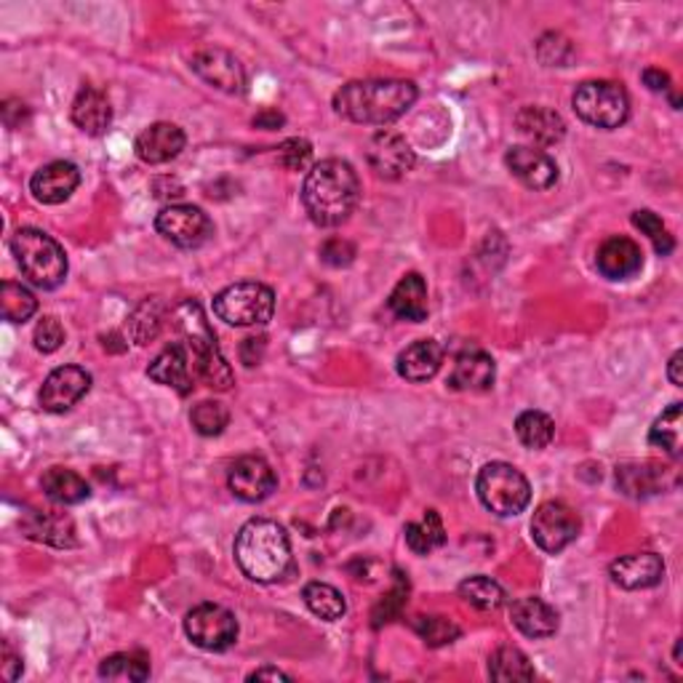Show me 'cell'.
Instances as JSON below:
<instances>
[{
	"label": "cell",
	"mask_w": 683,
	"mask_h": 683,
	"mask_svg": "<svg viewBox=\"0 0 683 683\" xmlns=\"http://www.w3.org/2000/svg\"><path fill=\"white\" fill-rule=\"evenodd\" d=\"M369 166L377 177L382 179H401L403 174H409L414 168L417 155L411 150V145L406 142L401 134L396 131H380L374 134L369 142Z\"/></svg>",
	"instance_id": "cell-13"
},
{
	"label": "cell",
	"mask_w": 683,
	"mask_h": 683,
	"mask_svg": "<svg viewBox=\"0 0 683 683\" xmlns=\"http://www.w3.org/2000/svg\"><path fill=\"white\" fill-rule=\"evenodd\" d=\"M32 340H36V348L40 353H57L65 342L62 323H59L53 315H46L36 326V336H32Z\"/></svg>",
	"instance_id": "cell-45"
},
{
	"label": "cell",
	"mask_w": 683,
	"mask_h": 683,
	"mask_svg": "<svg viewBox=\"0 0 683 683\" xmlns=\"http://www.w3.org/2000/svg\"><path fill=\"white\" fill-rule=\"evenodd\" d=\"M612 583L619 585L622 591H646L662 583L665 577V564L657 553H631L622 556L608 566Z\"/></svg>",
	"instance_id": "cell-18"
},
{
	"label": "cell",
	"mask_w": 683,
	"mask_h": 683,
	"mask_svg": "<svg viewBox=\"0 0 683 683\" xmlns=\"http://www.w3.org/2000/svg\"><path fill=\"white\" fill-rule=\"evenodd\" d=\"M595 265H598L601 275L608 281H627L644 267V252H641L635 241L614 235V238L601 243Z\"/></svg>",
	"instance_id": "cell-20"
},
{
	"label": "cell",
	"mask_w": 683,
	"mask_h": 683,
	"mask_svg": "<svg viewBox=\"0 0 683 683\" xmlns=\"http://www.w3.org/2000/svg\"><path fill=\"white\" fill-rule=\"evenodd\" d=\"M191 422H193V428L201 432V436L212 438V436H219V432L227 428L230 411H227V406L219 401H201L193 409Z\"/></svg>",
	"instance_id": "cell-40"
},
{
	"label": "cell",
	"mask_w": 683,
	"mask_h": 683,
	"mask_svg": "<svg viewBox=\"0 0 683 683\" xmlns=\"http://www.w3.org/2000/svg\"><path fill=\"white\" fill-rule=\"evenodd\" d=\"M11 252L22 275L32 286L43 289V292L62 286V281L67 279V256L62 246L51 235H46L43 230H17L11 238Z\"/></svg>",
	"instance_id": "cell-4"
},
{
	"label": "cell",
	"mask_w": 683,
	"mask_h": 683,
	"mask_svg": "<svg viewBox=\"0 0 683 683\" xmlns=\"http://www.w3.org/2000/svg\"><path fill=\"white\" fill-rule=\"evenodd\" d=\"M22 531L36 543L51 547H76V524L65 513L30 510L22 518Z\"/></svg>",
	"instance_id": "cell-22"
},
{
	"label": "cell",
	"mask_w": 683,
	"mask_h": 683,
	"mask_svg": "<svg viewBox=\"0 0 683 683\" xmlns=\"http://www.w3.org/2000/svg\"><path fill=\"white\" fill-rule=\"evenodd\" d=\"M459 595H462L470 606L481 608V612H497V608L505 604L503 587L494 583V579L484 577V574L465 579V583L459 585Z\"/></svg>",
	"instance_id": "cell-39"
},
{
	"label": "cell",
	"mask_w": 683,
	"mask_h": 683,
	"mask_svg": "<svg viewBox=\"0 0 683 683\" xmlns=\"http://www.w3.org/2000/svg\"><path fill=\"white\" fill-rule=\"evenodd\" d=\"M19 675H22V657H17L13 648L9 644H3V679L17 681Z\"/></svg>",
	"instance_id": "cell-48"
},
{
	"label": "cell",
	"mask_w": 683,
	"mask_h": 683,
	"mask_svg": "<svg viewBox=\"0 0 683 683\" xmlns=\"http://www.w3.org/2000/svg\"><path fill=\"white\" fill-rule=\"evenodd\" d=\"M310 158H313V147L304 139H286L279 147V164L289 172H304L310 166Z\"/></svg>",
	"instance_id": "cell-43"
},
{
	"label": "cell",
	"mask_w": 683,
	"mask_h": 683,
	"mask_svg": "<svg viewBox=\"0 0 683 683\" xmlns=\"http://www.w3.org/2000/svg\"><path fill=\"white\" fill-rule=\"evenodd\" d=\"M361 201V182L348 160L329 158L310 168L302 187L304 212L318 227H340Z\"/></svg>",
	"instance_id": "cell-1"
},
{
	"label": "cell",
	"mask_w": 683,
	"mask_h": 683,
	"mask_svg": "<svg viewBox=\"0 0 683 683\" xmlns=\"http://www.w3.org/2000/svg\"><path fill=\"white\" fill-rule=\"evenodd\" d=\"M505 164L510 168L513 177H516L520 185L529 187V191H550L558 182L556 160L545 150H537V147H510L505 155Z\"/></svg>",
	"instance_id": "cell-15"
},
{
	"label": "cell",
	"mask_w": 683,
	"mask_h": 683,
	"mask_svg": "<svg viewBox=\"0 0 683 683\" xmlns=\"http://www.w3.org/2000/svg\"><path fill=\"white\" fill-rule=\"evenodd\" d=\"M443 363V348L436 340H417L398 355V374L409 382H428Z\"/></svg>",
	"instance_id": "cell-27"
},
{
	"label": "cell",
	"mask_w": 683,
	"mask_h": 683,
	"mask_svg": "<svg viewBox=\"0 0 683 683\" xmlns=\"http://www.w3.org/2000/svg\"><path fill=\"white\" fill-rule=\"evenodd\" d=\"M155 230L179 248H198L212 238V219L198 206H168L155 216Z\"/></svg>",
	"instance_id": "cell-11"
},
{
	"label": "cell",
	"mask_w": 683,
	"mask_h": 683,
	"mask_svg": "<svg viewBox=\"0 0 683 683\" xmlns=\"http://www.w3.org/2000/svg\"><path fill=\"white\" fill-rule=\"evenodd\" d=\"M227 486L235 497L243 503H262L275 491V472L262 457H241L238 462L230 468Z\"/></svg>",
	"instance_id": "cell-16"
},
{
	"label": "cell",
	"mask_w": 683,
	"mask_h": 683,
	"mask_svg": "<svg viewBox=\"0 0 683 683\" xmlns=\"http://www.w3.org/2000/svg\"><path fill=\"white\" fill-rule=\"evenodd\" d=\"M681 422H683V406L673 403L671 409L662 411L657 422L648 430V443L665 449L667 455L679 457L681 455Z\"/></svg>",
	"instance_id": "cell-37"
},
{
	"label": "cell",
	"mask_w": 683,
	"mask_h": 683,
	"mask_svg": "<svg viewBox=\"0 0 683 683\" xmlns=\"http://www.w3.org/2000/svg\"><path fill=\"white\" fill-rule=\"evenodd\" d=\"M403 534H406V545H409V550L417 553V556H428V553H432L436 547H441L446 543V529L441 524V516H438L436 510H428L422 520L406 526Z\"/></svg>",
	"instance_id": "cell-31"
},
{
	"label": "cell",
	"mask_w": 683,
	"mask_h": 683,
	"mask_svg": "<svg viewBox=\"0 0 683 683\" xmlns=\"http://www.w3.org/2000/svg\"><path fill=\"white\" fill-rule=\"evenodd\" d=\"M516 432L526 449H545V446L553 443L556 425H553V419L545 411H524L516 419Z\"/></svg>",
	"instance_id": "cell-38"
},
{
	"label": "cell",
	"mask_w": 683,
	"mask_h": 683,
	"mask_svg": "<svg viewBox=\"0 0 683 683\" xmlns=\"http://www.w3.org/2000/svg\"><path fill=\"white\" fill-rule=\"evenodd\" d=\"M185 633L203 652H225L238 638V619L219 604H201L185 617Z\"/></svg>",
	"instance_id": "cell-9"
},
{
	"label": "cell",
	"mask_w": 683,
	"mask_h": 683,
	"mask_svg": "<svg viewBox=\"0 0 683 683\" xmlns=\"http://www.w3.org/2000/svg\"><path fill=\"white\" fill-rule=\"evenodd\" d=\"M513 625L518 627L526 638H550L558 631V612L543 598H518L510 608Z\"/></svg>",
	"instance_id": "cell-25"
},
{
	"label": "cell",
	"mask_w": 683,
	"mask_h": 683,
	"mask_svg": "<svg viewBox=\"0 0 683 683\" xmlns=\"http://www.w3.org/2000/svg\"><path fill=\"white\" fill-rule=\"evenodd\" d=\"M147 377H150L153 382L166 384V388H174L177 392H182V396H187V392L195 388V380H198L191 348L182 342L168 344L164 353L150 363Z\"/></svg>",
	"instance_id": "cell-17"
},
{
	"label": "cell",
	"mask_w": 683,
	"mask_h": 683,
	"mask_svg": "<svg viewBox=\"0 0 683 683\" xmlns=\"http://www.w3.org/2000/svg\"><path fill=\"white\" fill-rule=\"evenodd\" d=\"M417 101L411 80H353L334 94V110L363 126H384L398 120Z\"/></svg>",
	"instance_id": "cell-2"
},
{
	"label": "cell",
	"mask_w": 683,
	"mask_h": 683,
	"mask_svg": "<svg viewBox=\"0 0 683 683\" xmlns=\"http://www.w3.org/2000/svg\"><path fill=\"white\" fill-rule=\"evenodd\" d=\"M644 84L648 86V89L652 91H657V94H667L671 91V76H667V72H662V70H657V67H648V70H644Z\"/></svg>",
	"instance_id": "cell-47"
},
{
	"label": "cell",
	"mask_w": 683,
	"mask_h": 683,
	"mask_svg": "<svg viewBox=\"0 0 683 683\" xmlns=\"http://www.w3.org/2000/svg\"><path fill=\"white\" fill-rule=\"evenodd\" d=\"M633 225L641 230V233L644 235H648V241L654 243V248H657V254H671L673 248H675V241H673V235L667 233L665 230V225H662V219L654 212H635L633 214Z\"/></svg>",
	"instance_id": "cell-42"
},
{
	"label": "cell",
	"mask_w": 683,
	"mask_h": 683,
	"mask_svg": "<svg viewBox=\"0 0 683 683\" xmlns=\"http://www.w3.org/2000/svg\"><path fill=\"white\" fill-rule=\"evenodd\" d=\"M265 679L292 681V675H286L283 671H279V667H260V671H254L252 675H248V681H265Z\"/></svg>",
	"instance_id": "cell-50"
},
{
	"label": "cell",
	"mask_w": 683,
	"mask_h": 683,
	"mask_svg": "<svg viewBox=\"0 0 683 683\" xmlns=\"http://www.w3.org/2000/svg\"><path fill=\"white\" fill-rule=\"evenodd\" d=\"M478 499L494 516L510 518L524 513L531 503V486L518 468L507 462H489L478 472Z\"/></svg>",
	"instance_id": "cell-6"
},
{
	"label": "cell",
	"mask_w": 683,
	"mask_h": 683,
	"mask_svg": "<svg viewBox=\"0 0 683 683\" xmlns=\"http://www.w3.org/2000/svg\"><path fill=\"white\" fill-rule=\"evenodd\" d=\"M414 631L419 633V638L432 648L455 644L459 635H462V631H459L455 622L446 617H417Z\"/></svg>",
	"instance_id": "cell-41"
},
{
	"label": "cell",
	"mask_w": 683,
	"mask_h": 683,
	"mask_svg": "<svg viewBox=\"0 0 683 683\" xmlns=\"http://www.w3.org/2000/svg\"><path fill=\"white\" fill-rule=\"evenodd\" d=\"M579 529H583V524H579L577 513L569 505L556 503V499L539 505L531 518L534 543L543 547L545 553H553V556L566 550L579 537Z\"/></svg>",
	"instance_id": "cell-10"
},
{
	"label": "cell",
	"mask_w": 683,
	"mask_h": 683,
	"mask_svg": "<svg viewBox=\"0 0 683 683\" xmlns=\"http://www.w3.org/2000/svg\"><path fill=\"white\" fill-rule=\"evenodd\" d=\"M164 318L166 304L160 302L158 296H150V300H145L134 310L131 321H128V334H131V340L137 344L153 342L155 336L160 334V329H164Z\"/></svg>",
	"instance_id": "cell-32"
},
{
	"label": "cell",
	"mask_w": 683,
	"mask_h": 683,
	"mask_svg": "<svg viewBox=\"0 0 683 683\" xmlns=\"http://www.w3.org/2000/svg\"><path fill=\"white\" fill-rule=\"evenodd\" d=\"M574 110L595 128H619L631 115V99L619 84L587 80L574 91Z\"/></svg>",
	"instance_id": "cell-8"
},
{
	"label": "cell",
	"mask_w": 683,
	"mask_h": 683,
	"mask_svg": "<svg viewBox=\"0 0 683 683\" xmlns=\"http://www.w3.org/2000/svg\"><path fill=\"white\" fill-rule=\"evenodd\" d=\"M46 497L53 499L57 505H80L89 499V484L78 476V472L67 468H49L40 478Z\"/></svg>",
	"instance_id": "cell-30"
},
{
	"label": "cell",
	"mask_w": 683,
	"mask_h": 683,
	"mask_svg": "<svg viewBox=\"0 0 683 683\" xmlns=\"http://www.w3.org/2000/svg\"><path fill=\"white\" fill-rule=\"evenodd\" d=\"M406 598H409V583L398 579L396 587H392V591L380 601V606L374 608V625L380 627L384 622L396 619L398 614H401V608L406 606Z\"/></svg>",
	"instance_id": "cell-44"
},
{
	"label": "cell",
	"mask_w": 683,
	"mask_h": 683,
	"mask_svg": "<svg viewBox=\"0 0 683 683\" xmlns=\"http://www.w3.org/2000/svg\"><path fill=\"white\" fill-rule=\"evenodd\" d=\"M177 326L185 331L187 348H191L195 361V374L198 380L212 390H230L233 388V369L225 361V355L216 348V336L212 326L203 318V310L195 302L182 304L177 310Z\"/></svg>",
	"instance_id": "cell-5"
},
{
	"label": "cell",
	"mask_w": 683,
	"mask_h": 683,
	"mask_svg": "<svg viewBox=\"0 0 683 683\" xmlns=\"http://www.w3.org/2000/svg\"><path fill=\"white\" fill-rule=\"evenodd\" d=\"M321 256H323V262H329V265H334V267H344V265H350V262H353L355 248L350 246L348 241L334 238V241H329L326 246L321 248Z\"/></svg>",
	"instance_id": "cell-46"
},
{
	"label": "cell",
	"mask_w": 683,
	"mask_h": 683,
	"mask_svg": "<svg viewBox=\"0 0 683 683\" xmlns=\"http://www.w3.org/2000/svg\"><path fill=\"white\" fill-rule=\"evenodd\" d=\"M665 472L667 468L657 462H627L617 468V486L627 497H652L665 486Z\"/></svg>",
	"instance_id": "cell-29"
},
{
	"label": "cell",
	"mask_w": 683,
	"mask_h": 683,
	"mask_svg": "<svg viewBox=\"0 0 683 683\" xmlns=\"http://www.w3.org/2000/svg\"><path fill=\"white\" fill-rule=\"evenodd\" d=\"M302 598H304V606H308L315 617H321L326 622L342 619L344 612H348V604H344L342 593L326 583L304 585Z\"/></svg>",
	"instance_id": "cell-33"
},
{
	"label": "cell",
	"mask_w": 683,
	"mask_h": 683,
	"mask_svg": "<svg viewBox=\"0 0 683 683\" xmlns=\"http://www.w3.org/2000/svg\"><path fill=\"white\" fill-rule=\"evenodd\" d=\"M38 300L32 296L30 289H25L22 283L6 281L0 286V313H3L6 321L11 323H25L36 315Z\"/></svg>",
	"instance_id": "cell-36"
},
{
	"label": "cell",
	"mask_w": 683,
	"mask_h": 683,
	"mask_svg": "<svg viewBox=\"0 0 683 683\" xmlns=\"http://www.w3.org/2000/svg\"><path fill=\"white\" fill-rule=\"evenodd\" d=\"M489 675L494 681H531L534 667L529 657L516 646H503L489 657Z\"/></svg>",
	"instance_id": "cell-34"
},
{
	"label": "cell",
	"mask_w": 683,
	"mask_h": 683,
	"mask_svg": "<svg viewBox=\"0 0 683 683\" xmlns=\"http://www.w3.org/2000/svg\"><path fill=\"white\" fill-rule=\"evenodd\" d=\"M185 142H187L185 131H182L179 126L153 124L150 128H145V131L139 134L134 150H137L139 160H145V164L150 166H158L177 158V155L185 150Z\"/></svg>",
	"instance_id": "cell-21"
},
{
	"label": "cell",
	"mask_w": 683,
	"mask_h": 683,
	"mask_svg": "<svg viewBox=\"0 0 683 683\" xmlns=\"http://www.w3.org/2000/svg\"><path fill=\"white\" fill-rule=\"evenodd\" d=\"M516 126L526 139L543 147L558 145L566 137L564 118L556 110H550V107H524L516 115Z\"/></svg>",
	"instance_id": "cell-28"
},
{
	"label": "cell",
	"mask_w": 683,
	"mask_h": 683,
	"mask_svg": "<svg viewBox=\"0 0 683 683\" xmlns=\"http://www.w3.org/2000/svg\"><path fill=\"white\" fill-rule=\"evenodd\" d=\"M235 560L252 583H279L292 566V545L283 526L270 518H252L235 537Z\"/></svg>",
	"instance_id": "cell-3"
},
{
	"label": "cell",
	"mask_w": 683,
	"mask_h": 683,
	"mask_svg": "<svg viewBox=\"0 0 683 683\" xmlns=\"http://www.w3.org/2000/svg\"><path fill=\"white\" fill-rule=\"evenodd\" d=\"M390 313L401 321L422 323L428 321V283L419 273H409L398 281L388 300Z\"/></svg>",
	"instance_id": "cell-26"
},
{
	"label": "cell",
	"mask_w": 683,
	"mask_h": 683,
	"mask_svg": "<svg viewBox=\"0 0 683 683\" xmlns=\"http://www.w3.org/2000/svg\"><path fill=\"white\" fill-rule=\"evenodd\" d=\"M80 185V172L76 164L70 160H53V164L38 168L30 179V193L36 195V201L46 203V206H57L65 203L76 193Z\"/></svg>",
	"instance_id": "cell-19"
},
{
	"label": "cell",
	"mask_w": 683,
	"mask_h": 683,
	"mask_svg": "<svg viewBox=\"0 0 683 683\" xmlns=\"http://www.w3.org/2000/svg\"><path fill=\"white\" fill-rule=\"evenodd\" d=\"M681 367H683V353L679 350V353L671 358V363H667V377H671V382L675 384V388H681V384H683Z\"/></svg>",
	"instance_id": "cell-51"
},
{
	"label": "cell",
	"mask_w": 683,
	"mask_h": 683,
	"mask_svg": "<svg viewBox=\"0 0 683 683\" xmlns=\"http://www.w3.org/2000/svg\"><path fill=\"white\" fill-rule=\"evenodd\" d=\"M91 390V374L80 367H59L40 388V406L49 414H65Z\"/></svg>",
	"instance_id": "cell-12"
},
{
	"label": "cell",
	"mask_w": 683,
	"mask_h": 683,
	"mask_svg": "<svg viewBox=\"0 0 683 683\" xmlns=\"http://www.w3.org/2000/svg\"><path fill=\"white\" fill-rule=\"evenodd\" d=\"M99 675L107 681H147L150 679V662L139 652H120L101 662Z\"/></svg>",
	"instance_id": "cell-35"
},
{
	"label": "cell",
	"mask_w": 683,
	"mask_h": 683,
	"mask_svg": "<svg viewBox=\"0 0 683 683\" xmlns=\"http://www.w3.org/2000/svg\"><path fill=\"white\" fill-rule=\"evenodd\" d=\"M72 124L89 137H101L113 124V107L110 99L105 97L94 86H84L72 101Z\"/></svg>",
	"instance_id": "cell-24"
},
{
	"label": "cell",
	"mask_w": 683,
	"mask_h": 683,
	"mask_svg": "<svg viewBox=\"0 0 683 683\" xmlns=\"http://www.w3.org/2000/svg\"><path fill=\"white\" fill-rule=\"evenodd\" d=\"M193 70L201 80L225 94L246 91V70L241 59L225 49H203L193 57Z\"/></svg>",
	"instance_id": "cell-14"
},
{
	"label": "cell",
	"mask_w": 683,
	"mask_h": 683,
	"mask_svg": "<svg viewBox=\"0 0 683 683\" xmlns=\"http://www.w3.org/2000/svg\"><path fill=\"white\" fill-rule=\"evenodd\" d=\"M283 115L279 113V110H262L260 115H254V126L256 128H267V131H273V128H279V126H283Z\"/></svg>",
	"instance_id": "cell-49"
},
{
	"label": "cell",
	"mask_w": 683,
	"mask_h": 683,
	"mask_svg": "<svg viewBox=\"0 0 683 683\" xmlns=\"http://www.w3.org/2000/svg\"><path fill=\"white\" fill-rule=\"evenodd\" d=\"M494 380H497V367L491 358L481 350H468L455 361L449 388L459 392H486L494 388Z\"/></svg>",
	"instance_id": "cell-23"
},
{
	"label": "cell",
	"mask_w": 683,
	"mask_h": 683,
	"mask_svg": "<svg viewBox=\"0 0 683 683\" xmlns=\"http://www.w3.org/2000/svg\"><path fill=\"white\" fill-rule=\"evenodd\" d=\"M214 313L227 326H265L275 313V294L265 283L241 281L214 296Z\"/></svg>",
	"instance_id": "cell-7"
}]
</instances>
